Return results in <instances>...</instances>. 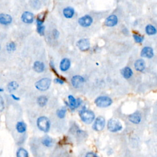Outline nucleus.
I'll use <instances>...</instances> for the list:
<instances>
[{
  "mask_svg": "<svg viewBox=\"0 0 157 157\" xmlns=\"http://www.w3.org/2000/svg\"><path fill=\"white\" fill-rule=\"evenodd\" d=\"M5 104H4V101L3 98L0 96V112H3L4 110Z\"/></svg>",
  "mask_w": 157,
  "mask_h": 157,
  "instance_id": "c756f323",
  "label": "nucleus"
},
{
  "mask_svg": "<svg viewBox=\"0 0 157 157\" xmlns=\"http://www.w3.org/2000/svg\"><path fill=\"white\" fill-rule=\"evenodd\" d=\"M0 49H1V45H0Z\"/></svg>",
  "mask_w": 157,
  "mask_h": 157,
  "instance_id": "c9c22d12",
  "label": "nucleus"
},
{
  "mask_svg": "<svg viewBox=\"0 0 157 157\" xmlns=\"http://www.w3.org/2000/svg\"><path fill=\"white\" fill-rule=\"evenodd\" d=\"M1 91H3V89L1 88H0V92H1Z\"/></svg>",
  "mask_w": 157,
  "mask_h": 157,
  "instance_id": "f704fd0d",
  "label": "nucleus"
},
{
  "mask_svg": "<svg viewBox=\"0 0 157 157\" xmlns=\"http://www.w3.org/2000/svg\"><path fill=\"white\" fill-rule=\"evenodd\" d=\"M17 157H28V153L25 149L20 148L17 152Z\"/></svg>",
  "mask_w": 157,
  "mask_h": 157,
  "instance_id": "393cba45",
  "label": "nucleus"
},
{
  "mask_svg": "<svg viewBox=\"0 0 157 157\" xmlns=\"http://www.w3.org/2000/svg\"><path fill=\"white\" fill-rule=\"evenodd\" d=\"M37 125L40 130L47 133L49 131L50 129V121L49 119L45 117H41L38 119Z\"/></svg>",
  "mask_w": 157,
  "mask_h": 157,
  "instance_id": "f03ea898",
  "label": "nucleus"
},
{
  "mask_svg": "<svg viewBox=\"0 0 157 157\" xmlns=\"http://www.w3.org/2000/svg\"><path fill=\"white\" fill-rule=\"evenodd\" d=\"M12 21V18L11 15L5 14H0V23L7 25L10 24Z\"/></svg>",
  "mask_w": 157,
  "mask_h": 157,
  "instance_id": "9b49d317",
  "label": "nucleus"
},
{
  "mask_svg": "<svg viewBox=\"0 0 157 157\" xmlns=\"http://www.w3.org/2000/svg\"><path fill=\"white\" fill-rule=\"evenodd\" d=\"M118 22V18L116 15H112L106 18L105 25L107 26H114L117 25Z\"/></svg>",
  "mask_w": 157,
  "mask_h": 157,
  "instance_id": "ddd939ff",
  "label": "nucleus"
},
{
  "mask_svg": "<svg viewBox=\"0 0 157 157\" xmlns=\"http://www.w3.org/2000/svg\"><path fill=\"white\" fill-rule=\"evenodd\" d=\"M92 22H93V19L90 15H85L79 18V25L84 27L89 26Z\"/></svg>",
  "mask_w": 157,
  "mask_h": 157,
  "instance_id": "0eeeda50",
  "label": "nucleus"
},
{
  "mask_svg": "<svg viewBox=\"0 0 157 157\" xmlns=\"http://www.w3.org/2000/svg\"><path fill=\"white\" fill-rule=\"evenodd\" d=\"M112 103V99L106 96H101L95 99V104L99 107H106L111 105Z\"/></svg>",
  "mask_w": 157,
  "mask_h": 157,
  "instance_id": "7ed1b4c3",
  "label": "nucleus"
},
{
  "mask_svg": "<svg viewBox=\"0 0 157 157\" xmlns=\"http://www.w3.org/2000/svg\"><path fill=\"white\" fill-rule=\"evenodd\" d=\"M68 99L69 102V107L71 109H74L77 106V101L72 95H69L68 96Z\"/></svg>",
  "mask_w": 157,
  "mask_h": 157,
  "instance_id": "4be33fe9",
  "label": "nucleus"
},
{
  "mask_svg": "<svg viewBox=\"0 0 157 157\" xmlns=\"http://www.w3.org/2000/svg\"><path fill=\"white\" fill-rule=\"evenodd\" d=\"M63 14L65 17L68 18H72L74 14V11L73 9L71 7H67L63 10Z\"/></svg>",
  "mask_w": 157,
  "mask_h": 157,
  "instance_id": "aec40b11",
  "label": "nucleus"
},
{
  "mask_svg": "<svg viewBox=\"0 0 157 157\" xmlns=\"http://www.w3.org/2000/svg\"><path fill=\"white\" fill-rule=\"evenodd\" d=\"M71 66V62L70 60L68 58H64L62 60L60 63V69L62 71H66L70 68Z\"/></svg>",
  "mask_w": 157,
  "mask_h": 157,
  "instance_id": "2eb2a0df",
  "label": "nucleus"
},
{
  "mask_svg": "<svg viewBox=\"0 0 157 157\" xmlns=\"http://www.w3.org/2000/svg\"><path fill=\"white\" fill-rule=\"evenodd\" d=\"M77 47L82 51L88 50L90 48V42L87 39H82L79 41L77 43Z\"/></svg>",
  "mask_w": 157,
  "mask_h": 157,
  "instance_id": "6e6552de",
  "label": "nucleus"
},
{
  "mask_svg": "<svg viewBox=\"0 0 157 157\" xmlns=\"http://www.w3.org/2000/svg\"><path fill=\"white\" fill-rule=\"evenodd\" d=\"M122 75L125 78V79H129L130 78L132 75H133V71L131 70V69L129 67H126L125 68H123L122 71Z\"/></svg>",
  "mask_w": 157,
  "mask_h": 157,
  "instance_id": "6ab92c4d",
  "label": "nucleus"
},
{
  "mask_svg": "<svg viewBox=\"0 0 157 157\" xmlns=\"http://www.w3.org/2000/svg\"><path fill=\"white\" fill-rule=\"evenodd\" d=\"M16 130L19 133H23L26 131V125L23 122H18L16 125Z\"/></svg>",
  "mask_w": 157,
  "mask_h": 157,
  "instance_id": "a211bd4d",
  "label": "nucleus"
},
{
  "mask_svg": "<svg viewBox=\"0 0 157 157\" xmlns=\"http://www.w3.org/2000/svg\"><path fill=\"white\" fill-rule=\"evenodd\" d=\"M82 120L87 124H90L93 122L95 119V114L91 110L83 109L79 112Z\"/></svg>",
  "mask_w": 157,
  "mask_h": 157,
  "instance_id": "f257e3e1",
  "label": "nucleus"
},
{
  "mask_svg": "<svg viewBox=\"0 0 157 157\" xmlns=\"http://www.w3.org/2000/svg\"><path fill=\"white\" fill-rule=\"evenodd\" d=\"M42 144L45 145V146H47V147H50L52 145V144H53V141L52 139H51V138H50L49 137H45L42 141Z\"/></svg>",
  "mask_w": 157,
  "mask_h": 157,
  "instance_id": "a878e982",
  "label": "nucleus"
},
{
  "mask_svg": "<svg viewBox=\"0 0 157 157\" xmlns=\"http://www.w3.org/2000/svg\"><path fill=\"white\" fill-rule=\"evenodd\" d=\"M11 96H12V98L14 99H15V100H17V101H18V100H19V99H19V98H18V97L15 96L14 95H11Z\"/></svg>",
  "mask_w": 157,
  "mask_h": 157,
  "instance_id": "72a5a7b5",
  "label": "nucleus"
},
{
  "mask_svg": "<svg viewBox=\"0 0 157 157\" xmlns=\"http://www.w3.org/2000/svg\"><path fill=\"white\" fill-rule=\"evenodd\" d=\"M47 98L45 96H41L38 99V103L41 107H43L47 103Z\"/></svg>",
  "mask_w": 157,
  "mask_h": 157,
  "instance_id": "b1692460",
  "label": "nucleus"
},
{
  "mask_svg": "<svg viewBox=\"0 0 157 157\" xmlns=\"http://www.w3.org/2000/svg\"><path fill=\"white\" fill-rule=\"evenodd\" d=\"M105 119L103 117H98L93 125V129L95 131H100L103 130L105 126Z\"/></svg>",
  "mask_w": 157,
  "mask_h": 157,
  "instance_id": "423d86ee",
  "label": "nucleus"
},
{
  "mask_svg": "<svg viewBox=\"0 0 157 157\" xmlns=\"http://www.w3.org/2000/svg\"><path fill=\"white\" fill-rule=\"evenodd\" d=\"M85 157H97L93 153H91V152H90V153H88L87 155H86V156Z\"/></svg>",
  "mask_w": 157,
  "mask_h": 157,
  "instance_id": "473e14b6",
  "label": "nucleus"
},
{
  "mask_svg": "<svg viewBox=\"0 0 157 157\" xmlns=\"http://www.w3.org/2000/svg\"><path fill=\"white\" fill-rule=\"evenodd\" d=\"M145 31L147 34H149V35H154L156 33V28L153 26L151 25H149L146 26Z\"/></svg>",
  "mask_w": 157,
  "mask_h": 157,
  "instance_id": "5701e85b",
  "label": "nucleus"
},
{
  "mask_svg": "<svg viewBox=\"0 0 157 157\" xmlns=\"http://www.w3.org/2000/svg\"><path fill=\"white\" fill-rule=\"evenodd\" d=\"M22 20L26 23H31L34 20V15L30 12H25L22 15Z\"/></svg>",
  "mask_w": 157,
  "mask_h": 157,
  "instance_id": "9d476101",
  "label": "nucleus"
},
{
  "mask_svg": "<svg viewBox=\"0 0 157 157\" xmlns=\"http://www.w3.org/2000/svg\"><path fill=\"white\" fill-rule=\"evenodd\" d=\"M108 130L111 132H117L122 129V125L118 120L110 119L107 124Z\"/></svg>",
  "mask_w": 157,
  "mask_h": 157,
  "instance_id": "20e7f679",
  "label": "nucleus"
},
{
  "mask_svg": "<svg viewBox=\"0 0 157 157\" xmlns=\"http://www.w3.org/2000/svg\"><path fill=\"white\" fill-rule=\"evenodd\" d=\"M33 68L34 71L37 72H42L44 70L45 66L44 63L41 61H36L34 63Z\"/></svg>",
  "mask_w": 157,
  "mask_h": 157,
  "instance_id": "f3484780",
  "label": "nucleus"
},
{
  "mask_svg": "<svg viewBox=\"0 0 157 157\" xmlns=\"http://www.w3.org/2000/svg\"><path fill=\"white\" fill-rule=\"evenodd\" d=\"M135 69L138 71H142L145 68V64L144 60H137L134 63Z\"/></svg>",
  "mask_w": 157,
  "mask_h": 157,
  "instance_id": "dca6fc26",
  "label": "nucleus"
},
{
  "mask_svg": "<svg viewBox=\"0 0 157 157\" xmlns=\"http://www.w3.org/2000/svg\"><path fill=\"white\" fill-rule=\"evenodd\" d=\"M129 120H130L131 122L133 123H139L141 120V115L139 112H134V114L130 115V117H129Z\"/></svg>",
  "mask_w": 157,
  "mask_h": 157,
  "instance_id": "4468645a",
  "label": "nucleus"
},
{
  "mask_svg": "<svg viewBox=\"0 0 157 157\" xmlns=\"http://www.w3.org/2000/svg\"><path fill=\"white\" fill-rule=\"evenodd\" d=\"M66 110L65 109H60V110H58V112H57V115L59 118H64V117H65V115H66Z\"/></svg>",
  "mask_w": 157,
  "mask_h": 157,
  "instance_id": "cd10ccee",
  "label": "nucleus"
},
{
  "mask_svg": "<svg viewBox=\"0 0 157 157\" xmlns=\"http://www.w3.org/2000/svg\"><path fill=\"white\" fill-rule=\"evenodd\" d=\"M84 78L80 76H74L71 79L72 85L75 88H79L81 87L82 85L84 84Z\"/></svg>",
  "mask_w": 157,
  "mask_h": 157,
  "instance_id": "1a4fd4ad",
  "label": "nucleus"
},
{
  "mask_svg": "<svg viewBox=\"0 0 157 157\" xmlns=\"http://www.w3.org/2000/svg\"><path fill=\"white\" fill-rule=\"evenodd\" d=\"M16 49V45L15 44L14 42H11L9 43L7 45V50L8 51H14Z\"/></svg>",
  "mask_w": 157,
  "mask_h": 157,
  "instance_id": "bb28decb",
  "label": "nucleus"
},
{
  "mask_svg": "<svg viewBox=\"0 0 157 157\" xmlns=\"http://www.w3.org/2000/svg\"><path fill=\"white\" fill-rule=\"evenodd\" d=\"M134 37V39L135 40V41L137 43H141L143 41V37L139 36V35H138V34H134L133 36Z\"/></svg>",
  "mask_w": 157,
  "mask_h": 157,
  "instance_id": "c85d7f7f",
  "label": "nucleus"
},
{
  "mask_svg": "<svg viewBox=\"0 0 157 157\" xmlns=\"http://www.w3.org/2000/svg\"><path fill=\"white\" fill-rule=\"evenodd\" d=\"M44 29H45V28H44V26L42 25H38V32L40 34H41V35H43L44 34Z\"/></svg>",
  "mask_w": 157,
  "mask_h": 157,
  "instance_id": "7c9ffc66",
  "label": "nucleus"
},
{
  "mask_svg": "<svg viewBox=\"0 0 157 157\" xmlns=\"http://www.w3.org/2000/svg\"><path fill=\"white\" fill-rule=\"evenodd\" d=\"M18 87V84H17V82L15 81H12L11 82L9 83L7 85V90L9 91L12 92L15 90H16Z\"/></svg>",
  "mask_w": 157,
  "mask_h": 157,
  "instance_id": "412c9836",
  "label": "nucleus"
},
{
  "mask_svg": "<svg viewBox=\"0 0 157 157\" xmlns=\"http://www.w3.org/2000/svg\"><path fill=\"white\" fill-rule=\"evenodd\" d=\"M55 82L56 83H58V84H63L64 83V81L60 79H55Z\"/></svg>",
  "mask_w": 157,
  "mask_h": 157,
  "instance_id": "2f4dec72",
  "label": "nucleus"
},
{
  "mask_svg": "<svg viewBox=\"0 0 157 157\" xmlns=\"http://www.w3.org/2000/svg\"><path fill=\"white\" fill-rule=\"evenodd\" d=\"M51 80L49 78H44L37 82L35 84L36 88L40 91H45L50 87Z\"/></svg>",
  "mask_w": 157,
  "mask_h": 157,
  "instance_id": "39448f33",
  "label": "nucleus"
},
{
  "mask_svg": "<svg viewBox=\"0 0 157 157\" xmlns=\"http://www.w3.org/2000/svg\"><path fill=\"white\" fill-rule=\"evenodd\" d=\"M141 56L142 57L151 58L153 57V50L151 47H145L141 51Z\"/></svg>",
  "mask_w": 157,
  "mask_h": 157,
  "instance_id": "f8f14e48",
  "label": "nucleus"
}]
</instances>
